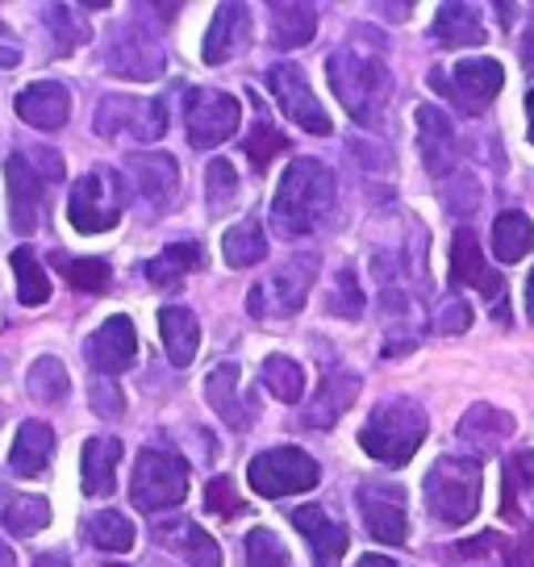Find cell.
<instances>
[{"instance_id": "obj_1", "label": "cell", "mask_w": 534, "mask_h": 567, "mask_svg": "<svg viewBox=\"0 0 534 567\" xmlns=\"http://www.w3.org/2000/svg\"><path fill=\"white\" fill-rule=\"evenodd\" d=\"M335 213V172L318 159H292L271 200V226L280 238L314 234Z\"/></svg>"}, {"instance_id": "obj_2", "label": "cell", "mask_w": 534, "mask_h": 567, "mask_svg": "<svg viewBox=\"0 0 534 567\" xmlns=\"http://www.w3.org/2000/svg\"><path fill=\"white\" fill-rule=\"evenodd\" d=\"M326 75L335 84V96L342 101V109L356 117L359 125H376L389 101V71L376 54H363L356 47H342L330 54Z\"/></svg>"}, {"instance_id": "obj_3", "label": "cell", "mask_w": 534, "mask_h": 567, "mask_svg": "<svg viewBox=\"0 0 534 567\" xmlns=\"http://www.w3.org/2000/svg\"><path fill=\"white\" fill-rule=\"evenodd\" d=\"M427 413L418 401L410 396H397V401H384V405L372 409V417L363 425L359 443L372 455L376 463L384 467H405V463L418 455V446L427 443Z\"/></svg>"}, {"instance_id": "obj_4", "label": "cell", "mask_w": 534, "mask_h": 567, "mask_svg": "<svg viewBox=\"0 0 534 567\" xmlns=\"http://www.w3.org/2000/svg\"><path fill=\"white\" fill-rule=\"evenodd\" d=\"M427 509L443 526H463L481 509V463L468 455H443L427 476Z\"/></svg>"}, {"instance_id": "obj_5", "label": "cell", "mask_w": 534, "mask_h": 567, "mask_svg": "<svg viewBox=\"0 0 534 567\" xmlns=\"http://www.w3.org/2000/svg\"><path fill=\"white\" fill-rule=\"evenodd\" d=\"M184 496H188V463L176 451L146 446L130 476V501L143 514H160V509H176Z\"/></svg>"}, {"instance_id": "obj_6", "label": "cell", "mask_w": 534, "mask_h": 567, "mask_svg": "<svg viewBox=\"0 0 534 567\" xmlns=\"http://www.w3.org/2000/svg\"><path fill=\"white\" fill-rule=\"evenodd\" d=\"M318 463L309 460L305 451L297 446H271L264 455H255L247 467V480L250 488L267 501H280V496H292V493H309L314 484H318Z\"/></svg>"}, {"instance_id": "obj_7", "label": "cell", "mask_w": 534, "mask_h": 567, "mask_svg": "<svg viewBox=\"0 0 534 567\" xmlns=\"http://www.w3.org/2000/svg\"><path fill=\"white\" fill-rule=\"evenodd\" d=\"M318 276V255H292L288 264H280L264 284H255L250 292V313H276V318H292L301 313L309 284Z\"/></svg>"}, {"instance_id": "obj_8", "label": "cell", "mask_w": 534, "mask_h": 567, "mask_svg": "<svg viewBox=\"0 0 534 567\" xmlns=\"http://www.w3.org/2000/svg\"><path fill=\"white\" fill-rule=\"evenodd\" d=\"M125 209V193L122 179L113 172H89L72 188V200H68V217L80 234H105L117 226V217Z\"/></svg>"}, {"instance_id": "obj_9", "label": "cell", "mask_w": 534, "mask_h": 567, "mask_svg": "<svg viewBox=\"0 0 534 567\" xmlns=\"http://www.w3.org/2000/svg\"><path fill=\"white\" fill-rule=\"evenodd\" d=\"M96 134L101 138L160 142L167 134V109H163V101H143V96H105L96 109Z\"/></svg>"}, {"instance_id": "obj_10", "label": "cell", "mask_w": 534, "mask_h": 567, "mask_svg": "<svg viewBox=\"0 0 534 567\" xmlns=\"http://www.w3.org/2000/svg\"><path fill=\"white\" fill-rule=\"evenodd\" d=\"M451 284L455 288H476L484 301L493 305V318L505 326L510 321V301H505V280H501L493 267L484 264L481 255V243H476V234L472 226H460L455 238H451Z\"/></svg>"}, {"instance_id": "obj_11", "label": "cell", "mask_w": 534, "mask_h": 567, "mask_svg": "<svg viewBox=\"0 0 534 567\" xmlns=\"http://www.w3.org/2000/svg\"><path fill=\"white\" fill-rule=\"evenodd\" d=\"M243 122V105L230 92H205L188 89V142L196 151H214L226 138H234V130Z\"/></svg>"}, {"instance_id": "obj_12", "label": "cell", "mask_w": 534, "mask_h": 567, "mask_svg": "<svg viewBox=\"0 0 534 567\" xmlns=\"http://www.w3.org/2000/svg\"><path fill=\"white\" fill-rule=\"evenodd\" d=\"M267 89H271V96L280 101L288 122L301 125L305 134H318L321 138V134L335 130L330 113L321 109V101L314 96V89H309V80H305V71L297 68V63H280V68L267 71Z\"/></svg>"}, {"instance_id": "obj_13", "label": "cell", "mask_w": 534, "mask_h": 567, "mask_svg": "<svg viewBox=\"0 0 534 567\" xmlns=\"http://www.w3.org/2000/svg\"><path fill=\"white\" fill-rule=\"evenodd\" d=\"M434 84L468 113V117H481L484 109L497 101L501 84H505V71L493 59H463L451 68V80H443V71H434Z\"/></svg>"}, {"instance_id": "obj_14", "label": "cell", "mask_w": 534, "mask_h": 567, "mask_svg": "<svg viewBox=\"0 0 534 567\" xmlns=\"http://www.w3.org/2000/svg\"><path fill=\"white\" fill-rule=\"evenodd\" d=\"M356 505L363 514V526L376 543L401 547L410 538V522H405V488L397 484H363L356 493Z\"/></svg>"}, {"instance_id": "obj_15", "label": "cell", "mask_w": 534, "mask_h": 567, "mask_svg": "<svg viewBox=\"0 0 534 567\" xmlns=\"http://www.w3.org/2000/svg\"><path fill=\"white\" fill-rule=\"evenodd\" d=\"M84 354H89L92 372L101 375H122L134 368V354H138V334H134V321L130 318H109L96 334L84 342Z\"/></svg>"}, {"instance_id": "obj_16", "label": "cell", "mask_w": 534, "mask_h": 567, "mask_svg": "<svg viewBox=\"0 0 534 567\" xmlns=\"http://www.w3.org/2000/svg\"><path fill=\"white\" fill-rule=\"evenodd\" d=\"M4 179H9V213H13V230L34 234L47 209V179L38 176L30 163L13 155L4 163Z\"/></svg>"}, {"instance_id": "obj_17", "label": "cell", "mask_w": 534, "mask_h": 567, "mask_svg": "<svg viewBox=\"0 0 534 567\" xmlns=\"http://www.w3.org/2000/svg\"><path fill=\"white\" fill-rule=\"evenodd\" d=\"M292 526L301 534L309 550H314V567H339L347 555V530H342L335 517L326 514L321 505H301L292 514Z\"/></svg>"}, {"instance_id": "obj_18", "label": "cell", "mask_w": 534, "mask_h": 567, "mask_svg": "<svg viewBox=\"0 0 534 567\" xmlns=\"http://www.w3.org/2000/svg\"><path fill=\"white\" fill-rule=\"evenodd\" d=\"M418 146H422V163H427L430 176H446L460 167V142H455V130L439 109H418Z\"/></svg>"}, {"instance_id": "obj_19", "label": "cell", "mask_w": 534, "mask_h": 567, "mask_svg": "<svg viewBox=\"0 0 534 567\" xmlns=\"http://www.w3.org/2000/svg\"><path fill=\"white\" fill-rule=\"evenodd\" d=\"M125 167H130V176H134V188H138L155 209L172 205V196H176V188H179V167L172 155H163V151L130 155Z\"/></svg>"}, {"instance_id": "obj_20", "label": "cell", "mask_w": 534, "mask_h": 567, "mask_svg": "<svg viewBox=\"0 0 534 567\" xmlns=\"http://www.w3.org/2000/svg\"><path fill=\"white\" fill-rule=\"evenodd\" d=\"M105 68L125 75V80H155V75L163 71V54L143 30H125V34L109 47Z\"/></svg>"}, {"instance_id": "obj_21", "label": "cell", "mask_w": 534, "mask_h": 567, "mask_svg": "<svg viewBox=\"0 0 534 567\" xmlns=\"http://www.w3.org/2000/svg\"><path fill=\"white\" fill-rule=\"evenodd\" d=\"M250 38V13L247 4H222L214 13V21H209V34H205V63L209 68H217V63H226L230 54H238L243 47H247Z\"/></svg>"}, {"instance_id": "obj_22", "label": "cell", "mask_w": 534, "mask_h": 567, "mask_svg": "<svg viewBox=\"0 0 534 567\" xmlns=\"http://www.w3.org/2000/svg\"><path fill=\"white\" fill-rule=\"evenodd\" d=\"M68 113H72V96L54 80L18 92V117L34 130H59V125H68Z\"/></svg>"}, {"instance_id": "obj_23", "label": "cell", "mask_w": 534, "mask_h": 567, "mask_svg": "<svg viewBox=\"0 0 534 567\" xmlns=\"http://www.w3.org/2000/svg\"><path fill=\"white\" fill-rule=\"evenodd\" d=\"M359 396V375L351 372H326L321 375V389L318 396L305 405V425H314V430H326V425H335L347 413V409L356 405Z\"/></svg>"}, {"instance_id": "obj_24", "label": "cell", "mask_w": 534, "mask_h": 567, "mask_svg": "<svg viewBox=\"0 0 534 567\" xmlns=\"http://www.w3.org/2000/svg\"><path fill=\"white\" fill-rule=\"evenodd\" d=\"M205 396H209V405L217 409V417L230 425V430H250V422H255V409L243 401V389H238V368L234 363H222V368H214L209 372V380H205Z\"/></svg>"}, {"instance_id": "obj_25", "label": "cell", "mask_w": 534, "mask_h": 567, "mask_svg": "<svg viewBox=\"0 0 534 567\" xmlns=\"http://www.w3.org/2000/svg\"><path fill=\"white\" fill-rule=\"evenodd\" d=\"M54 455V430L47 422H21L18 439H13V451H9V467L18 476L34 480L51 467Z\"/></svg>"}, {"instance_id": "obj_26", "label": "cell", "mask_w": 534, "mask_h": 567, "mask_svg": "<svg viewBox=\"0 0 534 567\" xmlns=\"http://www.w3.org/2000/svg\"><path fill=\"white\" fill-rule=\"evenodd\" d=\"M117 463H122V439H89L80 455V480L89 496H109L117 484Z\"/></svg>"}, {"instance_id": "obj_27", "label": "cell", "mask_w": 534, "mask_h": 567, "mask_svg": "<svg viewBox=\"0 0 534 567\" xmlns=\"http://www.w3.org/2000/svg\"><path fill=\"white\" fill-rule=\"evenodd\" d=\"M160 334H163V347H167V359L176 368H188L196 359V347H201V321H196L193 309L167 305L160 313Z\"/></svg>"}, {"instance_id": "obj_28", "label": "cell", "mask_w": 534, "mask_h": 567, "mask_svg": "<svg viewBox=\"0 0 534 567\" xmlns=\"http://www.w3.org/2000/svg\"><path fill=\"white\" fill-rule=\"evenodd\" d=\"M267 18H271V38H276L280 51H297V47H305L309 38L318 34L314 4H285V0H276L267 9Z\"/></svg>"}, {"instance_id": "obj_29", "label": "cell", "mask_w": 534, "mask_h": 567, "mask_svg": "<svg viewBox=\"0 0 534 567\" xmlns=\"http://www.w3.org/2000/svg\"><path fill=\"white\" fill-rule=\"evenodd\" d=\"M160 543L184 555L188 567H222V550L209 534L201 530L196 522H172V526H160Z\"/></svg>"}, {"instance_id": "obj_30", "label": "cell", "mask_w": 534, "mask_h": 567, "mask_svg": "<svg viewBox=\"0 0 534 567\" xmlns=\"http://www.w3.org/2000/svg\"><path fill=\"white\" fill-rule=\"evenodd\" d=\"M510 434H514V417L493 405H472L460 422V439H468L481 451H497L501 439H510Z\"/></svg>"}, {"instance_id": "obj_31", "label": "cell", "mask_w": 534, "mask_h": 567, "mask_svg": "<svg viewBox=\"0 0 534 567\" xmlns=\"http://www.w3.org/2000/svg\"><path fill=\"white\" fill-rule=\"evenodd\" d=\"M434 38L443 42L446 51H455V47H481L484 25L476 18V9H468V4H443L434 13Z\"/></svg>"}, {"instance_id": "obj_32", "label": "cell", "mask_w": 534, "mask_h": 567, "mask_svg": "<svg viewBox=\"0 0 534 567\" xmlns=\"http://www.w3.org/2000/svg\"><path fill=\"white\" fill-rule=\"evenodd\" d=\"M534 247V221L526 213H501L497 221H493V255H497L501 264H517L522 255H531Z\"/></svg>"}, {"instance_id": "obj_33", "label": "cell", "mask_w": 534, "mask_h": 567, "mask_svg": "<svg viewBox=\"0 0 534 567\" xmlns=\"http://www.w3.org/2000/svg\"><path fill=\"white\" fill-rule=\"evenodd\" d=\"M201 264H205V250L196 247V243H176V247H167L163 255H155L146 264V280L155 284V288H176Z\"/></svg>"}, {"instance_id": "obj_34", "label": "cell", "mask_w": 534, "mask_h": 567, "mask_svg": "<svg viewBox=\"0 0 534 567\" xmlns=\"http://www.w3.org/2000/svg\"><path fill=\"white\" fill-rule=\"evenodd\" d=\"M54 271L72 284L75 292H109V280H113V267L105 259H75L68 250H54L51 255Z\"/></svg>"}, {"instance_id": "obj_35", "label": "cell", "mask_w": 534, "mask_h": 567, "mask_svg": "<svg viewBox=\"0 0 534 567\" xmlns=\"http://www.w3.org/2000/svg\"><path fill=\"white\" fill-rule=\"evenodd\" d=\"M9 259H13V276H18V301L30 305V309L51 301V276H47V267L38 264L34 250L18 247Z\"/></svg>"}, {"instance_id": "obj_36", "label": "cell", "mask_w": 534, "mask_h": 567, "mask_svg": "<svg viewBox=\"0 0 534 567\" xmlns=\"http://www.w3.org/2000/svg\"><path fill=\"white\" fill-rule=\"evenodd\" d=\"M25 389H30V396H34L38 405H63L72 380H68V368L54 354H42L34 368H30V375H25Z\"/></svg>"}, {"instance_id": "obj_37", "label": "cell", "mask_w": 534, "mask_h": 567, "mask_svg": "<svg viewBox=\"0 0 534 567\" xmlns=\"http://www.w3.org/2000/svg\"><path fill=\"white\" fill-rule=\"evenodd\" d=\"M259 380H264V389L271 392L276 401H285V405H297L305 396V368L297 359H288V354H271L264 363V372H259Z\"/></svg>"}, {"instance_id": "obj_38", "label": "cell", "mask_w": 534, "mask_h": 567, "mask_svg": "<svg viewBox=\"0 0 534 567\" xmlns=\"http://www.w3.org/2000/svg\"><path fill=\"white\" fill-rule=\"evenodd\" d=\"M222 250H226V264H230L234 271L255 267L267 255L264 226H259V221H238L234 230H226V238H222Z\"/></svg>"}, {"instance_id": "obj_39", "label": "cell", "mask_w": 534, "mask_h": 567, "mask_svg": "<svg viewBox=\"0 0 534 567\" xmlns=\"http://www.w3.org/2000/svg\"><path fill=\"white\" fill-rule=\"evenodd\" d=\"M4 530L18 534V538H34L38 530H47L51 526V505L42 501V496H13L9 505H4Z\"/></svg>"}, {"instance_id": "obj_40", "label": "cell", "mask_w": 534, "mask_h": 567, "mask_svg": "<svg viewBox=\"0 0 534 567\" xmlns=\"http://www.w3.org/2000/svg\"><path fill=\"white\" fill-rule=\"evenodd\" d=\"M84 534H89L92 547L101 550H130L134 547V522H125L117 509H101L84 522Z\"/></svg>"}, {"instance_id": "obj_41", "label": "cell", "mask_w": 534, "mask_h": 567, "mask_svg": "<svg viewBox=\"0 0 534 567\" xmlns=\"http://www.w3.org/2000/svg\"><path fill=\"white\" fill-rule=\"evenodd\" d=\"M534 493V451H517L505 463V488H501V514L505 522H517V496Z\"/></svg>"}, {"instance_id": "obj_42", "label": "cell", "mask_w": 534, "mask_h": 567, "mask_svg": "<svg viewBox=\"0 0 534 567\" xmlns=\"http://www.w3.org/2000/svg\"><path fill=\"white\" fill-rule=\"evenodd\" d=\"M243 151L250 155V167H255V172H267V163L288 151V138L280 134V130H276V125H267V117H259Z\"/></svg>"}, {"instance_id": "obj_43", "label": "cell", "mask_w": 534, "mask_h": 567, "mask_svg": "<svg viewBox=\"0 0 534 567\" xmlns=\"http://www.w3.org/2000/svg\"><path fill=\"white\" fill-rule=\"evenodd\" d=\"M205 188H209V213H226L238 196V176L226 159H214L205 172Z\"/></svg>"}, {"instance_id": "obj_44", "label": "cell", "mask_w": 534, "mask_h": 567, "mask_svg": "<svg viewBox=\"0 0 534 567\" xmlns=\"http://www.w3.org/2000/svg\"><path fill=\"white\" fill-rule=\"evenodd\" d=\"M247 564L250 567H292L285 543L271 530H250L247 534Z\"/></svg>"}, {"instance_id": "obj_45", "label": "cell", "mask_w": 534, "mask_h": 567, "mask_svg": "<svg viewBox=\"0 0 534 567\" xmlns=\"http://www.w3.org/2000/svg\"><path fill=\"white\" fill-rule=\"evenodd\" d=\"M47 25L54 30V47H59V54H72L80 42H89V25H75L68 4L47 9Z\"/></svg>"}, {"instance_id": "obj_46", "label": "cell", "mask_w": 534, "mask_h": 567, "mask_svg": "<svg viewBox=\"0 0 534 567\" xmlns=\"http://www.w3.org/2000/svg\"><path fill=\"white\" fill-rule=\"evenodd\" d=\"M205 509L217 517H238V514H247V501L234 493V480L217 476V480H209V488H205Z\"/></svg>"}, {"instance_id": "obj_47", "label": "cell", "mask_w": 534, "mask_h": 567, "mask_svg": "<svg viewBox=\"0 0 534 567\" xmlns=\"http://www.w3.org/2000/svg\"><path fill=\"white\" fill-rule=\"evenodd\" d=\"M330 313H339V318H359L363 313V292L356 288V271L339 276V288L330 292Z\"/></svg>"}, {"instance_id": "obj_48", "label": "cell", "mask_w": 534, "mask_h": 567, "mask_svg": "<svg viewBox=\"0 0 534 567\" xmlns=\"http://www.w3.org/2000/svg\"><path fill=\"white\" fill-rule=\"evenodd\" d=\"M21 159L34 167L42 179H63V159H59V151H47V146H30V151H21Z\"/></svg>"}, {"instance_id": "obj_49", "label": "cell", "mask_w": 534, "mask_h": 567, "mask_svg": "<svg viewBox=\"0 0 534 567\" xmlns=\"http://www.w3.org/2000/svg\"><path fill=\"white\" fill-rule=\"evenodd\" d=\"M92 409H96L101 417H122V409H125L122 389H117V384H109V380L92 384Z\"/></svg>"}, {"instance_id": "obj_50", "label": "cell", "mask_w": 534, "mask_h": 567, "mask_svg": "<svg viewBox=\"0 0 534 567\" xmlns=\"http://www.w3.org/2000/svg\"><path fill=\"white\" fill-rule=\"evenodd\" d=\"M510 567H534V530H526V538L514 547V555H510Z\"/></svg>"}, {"instance_id": "obj_51", "label": "cell", "mask_w": 534, "mask_h": 567, "mask_svg": "<svg viewBox=\"0 0 534 567\" xmlns=\"http://www.w3.org/2000/svg\"><path fill=\"white\" fill-rule=\"evenodd\" d=\"M472 321V313H468V305H451L443 313V330H463Z\"/></svg>"}, {"instance_id": "obj_52", "label": "cell", "mask_w": 534, "mask_h": 567, "mask_svg": "<svg viewBox=\"0 0 534 567\" xmlns=\"http://www.w3.org/2000/svg\"><path fill=\"white\" fill-rule=\"evenodd\" d=\"M356 567H397V564H392L389 555H363Z\"/></svg>"}, {"instance_id": "obj_53", "label": "cell", "mask_w": 534, "mask_h": 567, "mask_svg": "<svg viewBox=\"0 0 534 567\" xmlns=\"http://www.w3.org/2000/svg\"><path fill=\"white\" fill-rule=\"evenodd\" d=\"M21 63V54L18 51H9V47H0V68H18Z\"/></svg>"}, {"instance_id": "obj_54", "label": "cell", "mask_w": 534, "mask_h": 567, "mask_svg": "<svg viewBox=\"0 0 534 567\" xmlns=\"http://www.w3.org/2000/svg\"><path fill=\"white\" fill-rule=\"evenodd\" d=\"M526 309H531V321H534V271L526 276Z\"/></svg>"}, {"instance_id": "obj_55", "label": "cell", "mask_w": 534, "mask_h": 567, "mask_svg": "<svg viewBox=\"0 0 534 567\" xmlns=\"http://www.w3.org/2000/svg\"><path fill=\"white\" fill-rule=\"evenodd\" d=\"M526 113H531V142H534V89H531V96H526Z\"/></svg>"}, {"instance_id": "obj_56", "label": "cell", "mask_w": 534, "mask_h": 567, "mask_svg": "<svg viewBox=\"0 0 534 567\" xmlns=\"http://www.w3.org/2000/svg\"><path fill=\"white\" fill-rule=\"evenodd\" d=\"M0 567H9V550L0 547Z\"/></svg>"}, {"instance_id": "obj_57", "label": "cell", "mask_w": 534, "mask_h": 567, "mask_svg": "<svg viewBox=\"0 0 534 567\" xmlns=\"http://www.w3.org/2000/svg\"><path fill=\"white\" fill-rule=\"evenodd\" d=\"M109 567H125V564H109Z\"/></svg>"}, {"instance_id": "obj_58", "label": "cell", "mask_w": 534, "mask_h": 567, "mask_svg": "<svg viewBox=\"0 0 534 567\" xmlns=\"http://www.w3.org/2000/svg\"><path fill=\"white\" fill-rule=\"evenodd\" d=\"M63 567H68V564H63Z\"/></svg>"}]
</instances>
